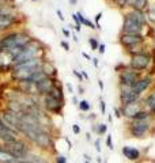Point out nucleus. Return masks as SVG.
Returning a JSON list of instances; mask_svg holds the SVG:
<instances>
[{"label":"nucleus","instance_id":"39448f33","mask_svg":"<svg viewBox=\"0 0 155 163\" xmlns=\"http://www.w3.org/2000/svg\"><path fill=\"white\" fill-rule=\"evenodd\" d=\"M150 63H151V56L147 53H136L131 56V61H129V67L133 71H144L150 67Z\"/></svg>","mask_w":155,"mask_h":163},{"label":"nucleus","instance_id":"4be33fe9","mask_svg":"<svg viewBox=\"0 0 155 163\" xmlns=\"http://www.w3.org/2000/svg\"><path fill=\"white\" fill-rule=\"evenodd\" d=\"M88 44H90V46H91V49L93 51H97L98 49V46H100V44H98V41H97V38H88Z\"/></svg>","mask_w":155,"mask_h":163},{"label":"nucleus","instance_id":"9b49d317","mask_svg":"<svg viewBox=\"0 0 155 163\" xmlns=\"http://www.w3.org/2000/svg\"><path fill=\"white\" fill-rule=\"evenodd\" d=\"M120 110H121V117H125V118L131 120L138 112L143 110V106H142L140 102H136V103L124 105V106L120 107Z\"/></svg>","mask_w":155,"mask_h":163},{"label":"nucleus","instance_id":"f257e3e1","mask_svg":"<svg viewBox=\"0 0 155 163\" xmlns=\"http://www.w3.org/2000/svg\"><path fill=\"white\" fill-rule=\"evenodd\" d=\"M33 39L25 31H10L0 38V51L6 52L15 46H26Z\"/></svg>","mask_w":155,"mask_h":163},{"label":"nucleus","instance_id":"9d476101","mask_svg":"<svg viewBox=\"0 0 155 163\" xmlns=\"http://www.w3.org/2000/svg\"><path fill=\"white\" fill-rule=\"evenodd\" d=\"M56 83H57V80H56L55 77L46 76L45 79H42V80H40L38 83H35L34 86H35V90H37V94L44 97V95L49 94V91L55 87Z\"/></svg>","mask_w":155,"mask_h":163},{"label":"nucleus","instance_id":"7c9ffc66","mask_svg":"<svg viewBox=\"0 0 155 163\" xmlns=\"http://www.w3.org/2000/svg\"><path fill=\"white\" fill-rule=\"evenodd\" d=\"M60 44H61V46L64 48L65 51H70V45H68V44H67V42H65V41H61V42H60Z\"/></svg>","mask_w":155,"mask_h":163},{"label":"nucleus","instance_id":"58836bf2","mask_svg":"<svg viewBox=\"0 0 155 163\" xmlns=\"http://www.w3.org/2000/svg\"><path fill=\"white\" fill-rule=\"evenodd\" d=\"M82 56H85V57H86V59H87V60H91V57L88 56L87 53H85V52H83V53H82Z\"/></svg>","mask_w":155,"mask_h":163},{"label":"nucleus","instance_id":"5701e85b","mask_svg":"<svg viewBox=\"0 0 155 163\" xmlns=\"http://www.w3.org/2000/svg\"><path fill=\"white\" fill-rule=\"evenodd\" d=\"M106 145H108V148L110 150V151H113L114 150V145H113V141H112V135H108L106 136Z\"/></svg>","mask_w":155,"mask_h":163},{"label":"nucleus","instance_id":"a19ab883","mask_svg":"<svg viewBox=\"0 0 155 163\" xmlns=\"http://www.w3.org/2000/svg\"><path fill=\"white\" fill-rule=\"evenodd\" d=\"M83 92H85V89L82 86H79V94H83Z\"/></svg>","mask_w":155,"mask_h":163},{"label":"nucleus","instance_id":"0eeeda50","mask_svg":"<svg viewBox=\"0 0 155 163\" xmlns=\"http://www.w3.org/2000/svg\"><path fill=\"white\" fill-rule=\"evenodd\" d=\"M142 77L140 72L138 71H133V69L128 68V69H124V71L120 72L118 75V80H120V86H125V87H132L139 79Z\"/></svg>","mask_w":155,"mask_h":163},{"label":"nucleus","instance_id":"6ab92c4d","mask_svg":"<svg viewBox=\"0 0 155 163\" xmlns=\"http://www.w3.org/2000/svg\"><path fill=\"white\" fill-rule=\"evenodd\" d=\"M76 16H78V19H79L80 25H85V26H88V27H91V29H97L95 25H94L93 22H90L88 19H86L85 16H83L82 12H78V14H76Z\"/></svg>","mask_w":155,"mask_h":163},{"label":"nucleus","instance_id":"c756f323","mask_svg":"<svg viewBox=\"0 0 155 163\" xmlns=\"http://www.w3.org/2000/svg\"><path fill=\"white\" fill-rule=\"evenodd\" d=\"M56 14H57V16H59L60 21H64V15H63V12L60 11V10H57V11H56Z\"/></svg>","mask_w":155,"mask_h":163},{"label":"nucleus","instance_id":"2f4dec72","mask_svg":"<svg viewBox=\"0 0 155 163\" xmlns=\"http://www.w3.org/2000/svg\"><path fill=\"white\" fill-rule=\"evenodd\" d=\"M98 52H100V53H105V45H100V46H98Z\"/></svg>","mask_w":155,"mask_h":163},{"label":"nucleus","instance_id":"aec40b11","mask_svg":"<svg viewBox=\"0 0 155 163\" xmlns=\"http://www.w3.org/2000/svg\"><path fill=\"white\" fill-rule=\"evenodd\" d=\"M78 107H79L80 112H83V113L90 112V109H91L90 103H88L86 99H82V101H79V103H78Z\"/></svg>","mask_w":155,"mask_h":163},{"label":"nucleus","instance_id":"c9c22d12","mask_svg":"<svg viewBox=\"0 0 155 163\" xmlns=\"http://www.w3.org/2000/svg\"><path fill=\"white\" fill-rule=\"evenodd\" d=\"M98 86H100L101 90H103V83H102V80H98Z\"/></svg>","mask_w":155,"mask_h":163},{"label":"nucleus","instance_id":"20e7f679","mask_svg":"<svg viewBox=\"0 0 155 163\" xmlns=\"http://www.w3.org/2000/svg\"><path fill=\"white\" fill-rule=\"evenodd\" d=\"M143 29H144V25L140 23L131 12H127L124 15L123 31L121 33H127V34H142Z\"/></svg>","mask_w":155,"mask_h":163},{"label":"nucleus","instance_id":"cd10ccee","mask_svg":"<svg viewBox=\"0 0 155 163\" xmlns=\"http://www.w3.org/2000/svg\"><path fill=\"white\" fill-rule=\"evenodd\" d=\"M113 112H114V116L117 117V118H121V110H120V107H114Z\"/></svg>","mask_w":155,"mask_h":163},{"label":"nucleus","instance_id":"dca6fc26","mask_svg":"<svg viewBox=\"0 0 155 163\" xmlns=\"http://www.w3.org/2000/svg\"><path fill=\"white\" fill-rule=\"evenodd\" d=\"M12 160H15V159L4 150L3 143H0V163H11Z\"/></svg>","mask_w":155,"mask_h":163},{"label":"nucleus","instance_id":"37998d69","mask_svg":"<svg viewBox=\"0 0 155 163\" xmlns=\"http://www.w3.org/2000/svg\"><path fill=\"white\" fill-rule=\"evenodd\" d=\"M97 162H98V163H102V159H101V156H97Z\"/></svg>","mask_w":155,"mask_h":163},{"label":"nucleus","instance_id":"f3484780","mask_svg":"<svg viewBox=\"0 0 155 163\" xmlns=\"http://www.w3.org/2000/svg\"><path fill=\"white\" fill-rule=\"evenodd\" d=\"M91 129H93V132H95L98 136H103V135L108 133V125L103 124V122H101V124H97V125H93V127H91Z\"/></svg>","mask_w":155,"mask_h":163},{"label":"nucleus","instance_id":"bb28decb","mask_svg":"<svg viewBox=\"0 0 155 163\" xmlns=\"http://www.w3.org/2000/svg\"><path fill=\"white\" fill-rule=\"evenodd\" d=\"M94 145H95V150H97V152H101V139H97L95 140V143H94Z\"/></svg>","mask_w":155,"mask_h":163},{"label":"nucleus","instance_id":"e433bc0d","mask_svg":"<svg viewBox=\"0 0 155 163\" xmlns=\"http://www.w3.org/2000/svg\"><path fill=\"white\" fill-rule=\"evenodd\" d=\"M63 33H64V36H65V37H70V31H68V30L63 29Z\"/></svg>","mask_w":155,"mask_h":163},{"label":"nucleus","instance_id":"f704fd0d","mask_svg":"<svg viewBox=\"0 0 155 163\" xmlns=\"http://www.w3.org/2000/svg\"><path fill=\"white\" fill-rule=\"evenodd\" d=\"M4 133H10V132H4V130H1V129H0V139H1V137H3V135ZM15 135V133H14ZM18 136H19V135H18Z\"/></svg>","mask_w":155,"mask_h":163},{"label":"nucleus","instance_id":"f8f14e48","mask_svg":"<svg viewBox=\"0 0 155 163\" xmlns=\"http://www.w3.org/2000/svg\"><path fill=\"white\" fill-rule=\"evenodd\" d=\"M121 152H123L124 158L129 162H139L142 158V151L136 147H129V145H124L121 148Z\"/></svg>","mask_w":155,"mask_h":163},{"label":"nucleus","instance_id":"2eb2a0df","mask_svg":"<svg viewBox=\"0 0 155 163\" xmlns=\"http://www.w3.org/2000/svg\"><path fill=\"white\" fill-rule=\"evenodd\" d=\"M151 118H152V113L150 112V110H144L143 109V110H140V112L136 113L131 120H133V121H144V120H151Z\"/></svg>","mask_w":155,"mask_h":163},{"label":"nucleus","instance_id":"a878e982","mask_svg":"<svg viewBox=\"0 0 155 163\" xmlns=\"http://www.w3.org/2000/svg\"><path fill=\"white\" fill-rule=\"evenodd\" d=\"M72 132H73L75 135H79V133H80V127H79V125H78V124H73V125H72Z\"/></svg>","mask_w":155,"mask_h":163},{"label":"nucleus","instance_id":"393cba45","mask_svg":"<svg viewBox=\"0 0 155 163\" xmlns=\"http://www.w3.org/2000/svg\"><path fill=\"white\" fill-rule=\"evenodd\" d=\"M102 12H98L97 14V16H95V27L97 29H101V25H100V21H101V18H102Z\"/></svg>","mask_w":155,"mask_h":163},{"label":"nucleus","instance_id":"7ed1b4c3","mask_svg":"<svg viewBox=\"0 0 155 163\" xmlns=\"http://www.w3.org/2000/svg\"><path fill=\"white\" fill-rule=\"evenodd\" d=\"M41 52H42V49H41V46H40V44L37 45V42H35V41H31L30 44H27L26 46L23 48V51H22L21 53L18 54L14 60H12L11 65L14 67V65L21 64V63L27 61V60H30V59H37V57H41Z\"/></svg>","mask_w":155,"mask_h":163},{"label":"nucleus","instance_id":"49530a36","mask_svg":"<svg viewBox=\"0 0 155 163\" xmlns=\"http://www.w3.org/2000/svg\"><path fill=\"white\" fill-rule=\"evenodd\" d=\"M33 1H37V0H33Z\"/></svg>","mask_w":155,"mask_h":163},{"label":"nucleus","instance_id":"f03ea898","mask_svg":"<svg viewBox=\"0 0 155 163\" xmlns=\"http://www.w3.org/2000/svg\"><path fill=\"white\" fill-rule=\"evenodd\" d=\"M150 129H151V120H144V121L129 120L128 127H127V133H128L129 137L144 139L148 135Z\"/></svg>","mask_w":155,"mask_h":163},{"label":"nucleus","instance_id":"1a4fd4ad","mask_svg":"<svg viewBox=\"0 0 155 163\" xmlns=\"http://www.w3.org/2000/svg\"><path fill=\"white\" fill-rule=\"evenodd\" d=\"M118 99H120L121 106H124V105L140 102V95L135 94V92L131 90V87L120 86V94H118Z\"/></svg>","mask_w":155,"mask_h":163},{"label":"nucleus","instance_id":"a211bd4d","mask_svg":"<svg viewBox=\"0 0 155 163\" xmlns=\"http://www.w3.org/2000/svg\"><path fill=\"white\" fill-rule=\"evenodd\" d=\"M143 102H144V103H143L144 106H146L147 109L151 112V110L155 107V92H151V94H148L146 98H144Z\"/></svg>","mask_w":155,"mask_h":163},{"label":"nucleus","instance_id":"c03bdc74","mask_svg":"<svg viewBox=\"0 0 155 163\" xmlns=\"http://www.w3.org/2000/svg\"><path fill=\"white\" fill-rule=\"evenodd\" d=\"M70 3L71 4H76V3H78V0H70Z\"/></svg>","mask_w":155,"mask_h":163},{"label":"nucleus","instance_id":"473e14b6","mask_svg":"<svg viewBox=\"0 0 155 163\" xmlns=\"http://www.w3.org/2000/svg\"><path fill=\"white\" fill-rule=\"evenodd\" d=\"M67 90H68V92H70V94H72V92H73V89H72V86H71V84H67Z\"/></svg>","mask_w":155,"mask_h":163},{"label":"nucleus","instance_id":"ea45409f","mask_svg":"<svg viewBox=\"0 0 155 163\" xmlns=\"http://www.w3.org/2000/svg\"><path fill=\"white\" fill-rule=\"evenodd\" d=\"M94 61V65H95V67H98V59H91Z\"/></svg>","mask_w":155,"mask_h":163},{"label":"nucleus","instance_id":"79ce46f5","mask_svg":"<svg viewBox=\"0 0 155 163\" xmlns=\"http://www.w3.org/2000/svg\"><path fill=\"white\" fill-rule=\"evenodd\" d=\"M82 75H83V77H85V79H88V75H87V74H86V72H85V71H83V72H82Z\"/></svg>","mask_w":155,"mask_h":163},{"label":"nucleus","instance_id":"4c0bfd02","mask_svg":"<svg viewBox=\"0 0 155 163\" xmlns=\"http://www.w3.org/2000/svg\"><path fill=\"white\" fill-rule=\"evenodd\" d=\"M72 101H73V103H75V105L79 103V101H78V98H76V97H73V98H72Z\"/></svg>","mask_w":155,"mask_h":163},{"label":"nucleus","instance_id":"c85d7f7f","mask_svg":"<svg viewBox=\"0 0 155 163\" xmlns=\"http://www.w3.org/2000/svg\"><path fill=\"white\" fill-rule=\"evenodd\" d=\"M72 74L75 75V76L78 77V79H79L80 82H83V75H82V74H79V72H78V71H72Z\"/></svg>","mask_w":155,"mask_h":163},{"label":"nucleus","instance_id":"a18cd8bd","mask_svg":"<svg viewBox=\"0 0 155 163\" xmlns=\"http://www.w3.org/2000/svg\"><path fill=\"white\" fill-rule=\"evenodd\" d=\"M86 163H91V162H88V160H86Z\"/></svg>","mask_w":155,"mask_h":163},{"label":"nucleus","instance_id":"423d86ee","mask_svg":"<svg viewBox=\"0 0 155 163\" xmlns=\"http://www.w3.org/2000/svg\"><path fill=\"white\" fill-rule=\"evenodd\" d=\"M118 41L127 49H131L135 46H140L144 42V37L142 34H127V33H121L118 37Z\"/></svg>","mask_w":155,"mask_h":163},{"label":"nucleus","instance_id":"4468645a","mask_svg":"<svg viewBox=\"0 0 155 163\" xmlns=\"http://www.w3.org/2000/svg\"><path fill=\"white\" fill-rule=\"evenodd\" d=\"M25 160H27V162H30V163H50V160L48 159V158H45L44 155H41V154H37V152H34V151L30 152V154L25 158Z\"/></svg>","mask_w":155,"mask_h":163},{"label":"nucleus","instance_id":"412c9836","mask_svg":"<svg viewBox=\"0 0 155 163\" xmlns=\"http://www.w3.org/2000/svg\"><path fill=\"white\" fill-rule=\"evenodd\" d=\"M55 163H68V159H67L65 155L59 154V155H56L55 156Z\"/></svg>","mask_w":155,"mask_h":163},{"label":"nucleus","instance_id":"ddd939ff","mask_svg":"<svg viewBox=\"0 0 155 163\" xmlns=\"http://www.w3.org/2000/svg\"><path fill=\"white\" fill-rule=\"evenodd\" d=\"M151 83H152L151 76H142L140 79H139L138 82H136V83L131 87V90L135 92V94L142 95L150 86H151Z\"/></svg>","mask_w":155,"mask_h":163},{"label":"nucleus","instance_id":"b1692460","mask_svg":"<svg viewBox=\"0 0 155 163\" xmlns=\"http://www.w3.org/2000/svg\"><path fill=\"white\" fill-rule=\"evenodd\" d=\"M100 109H101V114L105 116L106 114V102L103 99H100Z\"/></svg>","mask_w":155,"mask_h":163},{"label":"nucleus","instance_id":"de8ad7c7","mask_svg":"<svg viewBox=\"0 0 155 163\" xmlns=\"http://www.w3.org/2000/svg\"><path fill=\"white\" fill-rule=\"evenodd\" d=\"M112 1H114V0H112Z\"/></svg>","mask_w":155,"mask_h":163},{"label":"nucleus","instance_id":"72a5a7b5","mask_svg":"<svg viewBox=\"0 0 155 163\" xmlns=\"http://www.w3.org/2000/svg\"><path fill=\"white\" fill-rule=\"evenodd\" d=\"M83 158H85L86 160H88V162H91V159H93V158H91L90 155H87V154H85V155H83Z\"/></svg>","mask_w":155,"mask_h":163},{"label":"nucleus","instance_id":"6e6552de","mask_svg":"<svg viewBox=\"0 0 155 163\" xmlns=\"http://www.w3.org/2000/svg\"><path fill=\"white\" fill-rule=\"evenodd\" d=\"M42 105H44L45 110H48L49 113L61 114L64 102L60 101V99H56V98L50 97V95H44V97H42Z\"/></svg>","mask_w":155,"mask_h":163}]
</instances>
